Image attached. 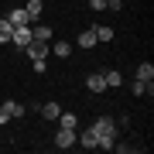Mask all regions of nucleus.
<instances>
[{
	"label": "nucleus",
	"mask_w": 154,
	"mask_h": 154,
	"mask_svg": "<svg viewBox=\"0 0 154 154\" xmlns=\"http://www.w3.org/2000/svg\"><path fill=\"white\" fill-rule=\"evenodd\" d=\"M89 127H93V134H96V147L113 151V144H116V116H96Z\"/></svg>",
	"instance_id": "obj_1"
},
{
	"label": "nucleus",
	"mask_w": 154,
	"mask_h": 154,
	"mask_svg": "<svg viewBox=\"0 0 154 154\" xmlns=\"http://www.w3.org/2000/svg\"><path fill=\"white\" fill-rule=\"evenodd\" d=\"M48 45H51V41H34V38H31V45H28V48H21V51H24L31 62H38V58H48V55H51Z\"/></svg>",
	"instance_id": "obj_2"
},
{
	"label": "nucleus",
	"mask_w": 154,
	"mask_h": 154,
	"mask_svg": "<svg viewBox=\"0 0 154 154\" xmlns=\"http://www.w3.org/2000/svg\"><path fill=\"white\" fill-rule=\"evenodd\" d=\"M31 38H34L31 24H17V28H14V34H11V41L17 45V48H28V45H31Z\"/></svg>",
	"instance_id": "obj_3"
},
{
	"label": "nucleus",
	"mask_w": 154,
	"mask_h": 154,
	"mask_svg": "<svg viewBox=\"0 0 154 154\" xmlns=\"http://www.w3.org/2000/svg\"><path fill=\"white\" fill-rule=\"evenodd\" d=\"M55 147H58V151L75 147V130H65V127H58V134H55Z\"/></svg>",
	"instance_id": "obj_4"
},
{
	"label": "nucleus",
	"mask_w": 154,
	"mask_h": 154,
	"mask_svg": "<svg viewBox=\"0 0 154 154\" xmlns=\"http://www.w3.org/2000/svg\"><path fill=\"white\" fill-rule=\"evenodd\" d=\"M86 89H93V93H106V79H103V72H89V75H86Z\"/></svg>",
	"instance_id": "obj_5"
},
{
	"label": "nucleus",
	"mask_w": 154,
	"mask_h": 154,
	"mask_svg": "<svg viewBox=\"0 0 154 154\" xmlns=\"http://www.w3.org/2000/svg\"><path fill=\"white\" fill-rule=\"evenodd\" d=\"M75 144H79V147H86V151H93V147H96V134H93V127H86L82 134H75Z\"/></svg>",
	"instance_id": "obj_6"
},
{
	"label": "nucleus",
	"mask_w": 154,
	"mask_h": 154,
	"mask_svg": "<svg viewBox=\"0 0 154 154\" xmlns=\"http://www.w3.org/2000/svg\"><path fill=\"white\" fill-rule=\"evenodd\" d=\"M31 31H34V41H51L55 38V31H51L48 24H31Z\"/></svg>",
	"instance_id": "obj_7"
},
{
	"label": "nucleus",
	"mask_w": 154,
	"mask_h": 154,
	"mask_svg": "<svg viewBox=\"0 0 154 154\" xmlns=\"http://www.w3.org/2000/svg\"><path fill=\"white\" fill-rule=\"evenodd\" d=\"M41 11H45V0H28V4H24V14L31 17V24L38 21V14H41Z\"/></svg>",
	"instance_id": "obj_8"
},
{
	"label": "nucleus",
	"mask_w": 154,
	"mask_h": 154,
	"mask_svg": "<svg viewBox=\"0 0 154 154\" xmlns=\"http://www.w3.org/2000/svg\"><path fill=\"white\" fill-rule=\"evenodd\" d=\"M55 120H58V127H65V130H79V116L75 113H58Z\"/></svg>",
	"instance_id": "obj_9"
},
{
	"label": "nucleus",
	"mask_w": 154,
	"mask_h": 154,
	"mask_svg": "<svg viewBox=\"0 0 154 154\" xmlns=\"http://www.w3.org/2000/svg\"><path fill=\"white\" fill-rule=\"evenodd\" d=\"M48 48H51V55H58V58H69L72 55V45L69 41H51Z\"/></svg>",
	"instance_id": "obj_10"
},
{
	"label": "nucleus",
	"mask_w": 154,
	"mask_h": 154,
	"mask_svg": "<svg viewBox=\"0 0 154 154\" xmlns=\"http://www.w3.org/2000/svg\"><path fill=\"white\" fill-rule=\"evenodd\" d=\"M7 21H11V24H14V28H17V24H31V17H28V14H24V7H14V11H11V14H7Z\"/></svg>",
	"instance_id": "obj_11"
},
{
	"label": "nucleus",
	"mask_w": 154,
	"mask_h": 154,
	"mask_svg": "<svg viewBox=\"0 0 154 154\" xmlns=\"http://www.w3.org/2000/svg\"><path fill=\"white\" fill-rule=\"evenodd\" d=\"M93 34H96V41H113V38H116V31L110 28V24H99V28H93Z\"/></svg>",
	"instance_id": "obj_12"
},
{
	"label": "nucleus",
	"mask_w": 154,
	"mask_h": 154,
	"mask_svg": "<svg viewBox=\"0 0 154 154\" xmlns=\"http://www.w3.org/2000/svg\"><path fill=\"white\" fill-rule=\"evenodd\" d=\"M137 79H140V82H154V65H151V62H140V65H137Z\"/></svg>",
	"instance_id": "obj_13"
},
{
	"label": "nucleus",
	"mask_w": 154,
	"mask_h": 154,
	"mask_svg": "<svg viewBox=\"0 0 154 154\" xmlns=\"http://www.w3.org/2000/svg\"><path fill=\"white\" fill-rule=\"evenodd\" d=\"M11 34H14V24L7 21V17H0V45H7V41H11Z\"/></svg>",
	"instance_id": "obj_14"
},
{
	"label": "nucleus",
	"mask_w": 154,
	"mask_h": 154,
	"mask_svg": "<svg viewBox=\"0 0 154 154\" xmlns=\"http://www.w3.org/2000/svg\"><path fill=\"white\" fill-rule=\"evenodd\" d=\"M103 79H106V89H116V86L123 82V75H120V72H116V69H110V72H103Z\"/></svg>",
	"instance_id": "obj_15"
},
{
	"label": "nucleus",
	"mask_w": 154,
	"mask_h": 154,
	"mask_svg": "<svg viewBox=\"0 0 154 154\" xmlns=\"http://www.w3.org/2000/svg\"><path fill=\"white\" fill-rule=\"evenodd\" d=\"M58 113H62V106H58V103H45V106H41V116H45V120H55Z\"/></svg>",
	"instance_id": "obj_16"
},
{
	"label": "nucleus",
	"mask_w": 154,
	"mask_h": 154,
	"mask_svg": "<svg viewBox=\"0 0 154 154\" xmlns=\"http://www.w3.org/2000/svg\"><path fill=\"white\" fill-rule=\"evenodd\" d=\"M75 45H79V48H93V45H96V34H93V31H82V34L75 38Z\"/></svg>",
	"instance_id": "obj_17"
},
{
	"label": "nucleus",
	"mask_w": 154,
	"mask_h": 154,
	"mask_svg": "<svg viewBox=\"0 0 154 154\" xmlns=\"http://www.w3.org/2000/svg\"><path fill=\"white\" fill-rule=\"evenodd\" d=\"M130 93H134V96H147V93H151V82H140V79H134V82H130Z\"/></svg>",
	"instance_id": "obj_18"
},
{
	"label": "nucleus",
	"mask_w": 154,
	"mask_h": 154,
	"mask_svg": "<svg viewBox=\"0 0 154 154\" xmlns=\"http://www.w3.org/2000/svg\"><path fill=\"white\" fill-rule=\"evenodd\" d=\"M7 110H11V120H17V116H24V106H21V103H7Z\"/></svg>",
	"instance_id": "obj_19"
},
{
	"label": "nucleus",
	"mask_w": 154,
	"mask_h": 154,
	"mask_svg": "<svg viewBox=\"0 0 154 154\" xmlns=\"http://www.w3.org/2000/svg\"><path fill=\"white\" fill-rule=\"evenodd\" d=\"M11 120V110H7V103H0V123H7Z\"/></svg>",
	"instance_id": "obj_20"
},
{
	"label": "nucleus",
	"mask_w": 154,
	"mask_h": 154,
	"mask_svg": "<svg viewBox=\"0 0 154 154\" xmlns=\"http://www.w3.org/2000/svg\"><path fill=\"white\" fill-rule=\"evenodd\" d=\"M123 7V0H106V11H120Z\"/></svg>",
	"instance_id": "obj_21"
},
{
	"label": "nucleus",
	"mask_w": 154,
	"mask_h": 154,
	"mask_svg": "<svg viewBox=\"0 0 154 154\" xmlns=\"http://www.w3.org/2000/svg\"><path fill=\"white\" fill-rule=\"evenodd\" d=\"M89 7L93 11H106V0H89Z\"/></svg>",
	"instance_id": "obj_22"
}]
</instances>
